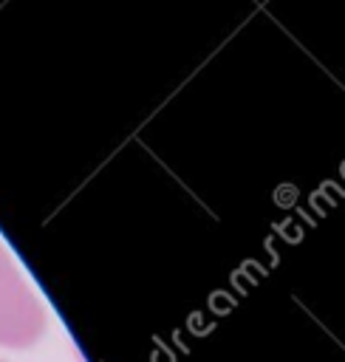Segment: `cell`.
<instances>
[{
	"label": "cell",
	"mask_w": 345,
	"mask_h": 362,
	"mask_svg": "<svg viewBox=\"0 0 345 362\" xmlns=\"http://www.w3.org/2000/svg\"><path fill=\"white\" fill-rule=\"evenodd\" d=\"M45 331V311L0 257V345L31 348Z\"/></svg>",
	"instance_id": "1"
},
{
	"label": "cell",
	"mask_w": 345,
	"mask_h": 362,
	"mask_svg": "<svg viewBox=\"0 0 345 362\" xmlns=\"http://www.w3.org/2000/svg\"><path fill=\"white\" fill-rule=\"evenodd\" d=\"M0 362H3V359H0Z\"/></svg>",
	"instance_id": "2"
}]
</instances>
